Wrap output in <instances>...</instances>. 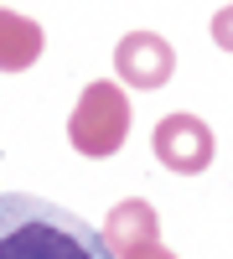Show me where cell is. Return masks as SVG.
Returning <instances> with one entry per match:
<instances>
[{"label":"cell","instance_id":"cell-8","mask_svg":"<svg viewBox=\"0 0 233 259\" xmlns=\"http://www.w3.org/2000/svg\"><path fill=\"white\" fill-rule=\"evenodd\" d=\"M119 259H176L171 249H161V244H140V249H124Z\"/></svg>","mask_w":233,"mask_h":259},{"label":"cell","instance_id":"cell-4","mask_svg":"<svg viewBox=\"0 0 233 259\" xmlns=\"http://www.w3.org/2000/svg\"><path fill=\"white\" fill-rule=\"evenodd\" d=\"M114 68H119V78L130 83V89H161V83L176 73V52H171V41L156 36V31H130L114 47Z\"/></svg>","mask_w":233,"mask_h":259},{"label":"cell","instance_id":"cell-3","mask_svg":"<svg viewBox=\"0 0 233 259\" xmlns=\"http://www.w3.org/2000/svg\"><path fill=\"white\" fill-rule=\"evenodd\" d=\"M156 161L176 177H197L213 166V130L197 114H166L156 124Z\"/></svg>","mask_w":233,"mask_h":259},{"label":"cell","instance_id":"cell-7","mask_svg":"<svg viewBox=\"0 0 233 259\" xmlns=\"http://www.w3.org/2000/svg\"><path fill=\"white\" fill-rule=\"evenodd\" d=\"M213 41H218V47H223V52H233V6L213 16Z\"/></svg>","mask_w":233,"mask_h":259},{"label":"cell","instance_id":"cell-5","mask_svg":"<svg viewBox=\"0 0 233 259\" xmlns=\"http://www.w3.org/2000/svg\"><path fill=\"white\" fill-rule=\"evenodd\" d=\"M47 36L31 16H16V11H0V73H26L31 62L41 57Z\"/></svg>","mask_w":233,"mask_h":259},{"label":"cell","instance_id":"cell-1","mask_svg":"<svg viewBox=\"0 0 233 259\" xmlns=\"http://www.w3.org/2000/svg\"><path fill=\"white\" fill-rule=\"evenodd\" d=\"M0 259H119L99 228L62 212L47 197H0Z\"/></svg>","mask_w":233,"mask_h":259},{"label":"cell","instance_id":"cell-6","mask_svg":"<svg viewBox=\"0 0 233 259\" xmlns=\"http://www.w3.org/2000/svg\"><path fill=\"white\" fill-rule=\"evenodd\" d=\"M104 239H109L114 254L124 249H140V244H156V207L145 197H130L109 212V223H104Z\"/></svg>","mask_w":233,"mask_h":259},{"label":"cell","instance_id":"cell-2","mask_svg":"<svg viewBox=\"0 0 233 259\" xmlns=\"http://www.w3.org/2000/svg\"><path fill=\"white\" fill-rule=\"evenodd\" d=\"M124 135H130V99H124V89L109 83V78L88 83L83 99H78V109H73V119H68L73 150L104 161V156H114V150L124 145Z\"/></svg>","mask_w":233,"mask_h":259}]
</instances>
